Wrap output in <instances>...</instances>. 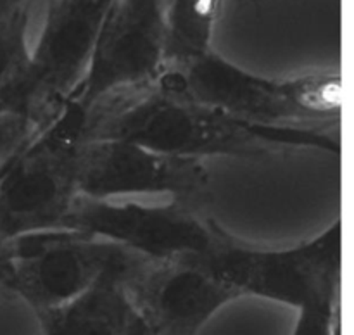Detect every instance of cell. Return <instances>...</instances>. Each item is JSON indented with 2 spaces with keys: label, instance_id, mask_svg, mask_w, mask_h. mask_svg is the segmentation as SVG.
<instances>
[{
  "label": "cell",
  "instance_id": "obj_1",
  "mask_svg": "<svg viewBox=\"0 0 354 335\" xmlns=\"http://www.w3.org/2000/svg\"><path fill=\"white\" fill-rule=\"evenodd\" d=\"M83 140H127L152 151L199 159L283 157L303 147L341 154L339 131L249 123L151 83L109 97L85 116Z\"/></svg>",
  "mask_w": 354,
  "mask_h": 335
},
{
  "label": "cell",
  "instance_id": "obj_2",
  "mask_svg": "<svg viewBox=\"0 0 354 335\" xmlns=\"http://www.w3.org/2000/svg\"><path fill=\"white\" fill-rule=\"evenodd\" d=\"M156 83L249 123L334 131L341 126L339 75L322 73L277 82L242 71L207 52L187 64L165 68Z\"/></svg>",
  "mask_w": 354,
  "mask_h": 335
},
{
  "label": "cell",
  "instance_id": "obj_3",
  "mask_svg": "<svg viewBox=\"0 0 354 335\" xmlns=\"http://www.w3.org/2000/svg\"><path fill=\"white\" fill-rule=\"evenodd\" d=\"M85 117L66 100L6 162L0 176V240L64 228L78 189Z\"/></svg>",
  "mask_w": 354,
  "mask_h": 335
},
{
  "label": "cell",
  "instance_id": "obj_4",
  "mask_svg": "<svg viewBox=\"0 0 354 335\" xmlns=\"http://www.w3.org/2000/svg\"><path fill=\"white\" fill-rule=\"evenodd\" d=\"M12 292L50 311L78 299L104 282L127 287L151 259L120 244L73 230L40 231L10 240Z\"/></svg>",
  "mask_w": 354,
  "mask_h": 335
},
{
  "label": "cell",
  "instance_id": "obj_5",
  "mask_svg": "<svg viewBox=\"0 0 354 335\" xmlns=\"http://www.w3.org/2000/svg\"><path fill=\"white\" fill-rule=\"evenodd\" d=\"M207 265L241 294H259L303 307V316L327 320L342 266V227L301 247L259 251L232 237L204 254Z\"/></svg>",
  "mask_w": 354,
  "mask_h": 335
},
{
  "label": "cell",
  "instance_id": "obj_6",
  "mask_svg": "<svg viewBox=\"0 0 354 335\" xmlns=\"http://www.w3.org/2000/svg\"><path fill=\"white\" fill-rule=\"evenodd\" d=\"M64 228L85 231L138 252L151 261L207 254L227 233L206 209L166 199H97L80 193Z\"/></svg>",
  "mask_w": 354,
  "mask_h": 335
},
{
  "label": "cell",
  "instance_id": "obj_7",
  "mask_svg": "<svg viewBox=\"0 0 354 335\" xmlns=\"http://www.w3.org/2000/svg\"><path fill=\"white\" fill-rule=\"evenodd\" d=\"M166 0H113L69 102L83 117L102 100L142 88L165 69Z\"/></svg>",
  "mask_w": 354,
  "mask_h": 335
},
{
  "label": "cell",
  "instance_id": "obj_8",
  "mask_svg": "<svg viewBox=\"0 0 354 335\" xmlns=\"http://www.w3.org/2000/svg\"><path fill=\"white\" fill-rule=\"evenodd\" d=\"M80 193L97 199H166L206 209L209 176L199 159L127 140H88L78 168Z\"/></svg>",
  "mask_w": 354,
  "mask_h": 335
},
{
  "label": "cell",
  "instance_id": "obj_9",
  "mask_svg": "<svg viewBox=\"0 0 354 335\" xmlns=\"http://www.w3.org/2000/svg\"><path fill=\"white\" fill-rule=\"evenodd\" d=\"M111 2L54 0L48 7L30 68L17 88V95L37 116L54 114L82 82Z\"/></svg>",
  "mask_w": 354,
  "mask_h": 335
},
{
  "label": "cell",
  "instance_id": "obj_10",
  "mask_svg": "<svg viewBox=\"0 0 354 335\" xmlns=\"http://www.w3.org/2000/svg\"><path fill=\"white\" fill-rule=\"evenodd\" d=\"M124 292L152 335H192L218 306L241 296L201 254L151 261Z\"/></svg>",
  "mask_w": 354,
  "mask_h": 335
},
{
  "label": "cell",
  "instance_id": "obj_11",
  "mask_svg": "<svg viewBox=\"0 0 354 335\" xmlns=\"http://www.w3.org/2000/svg\"><path fill=\"white\" fill-rule=\"evenodd\" d=\"M221 0H166L165 68L187 64L209 52Z\"/></svg>",
  "mask_w": 354,
  "mask_h": 335
},
{
  "label": "cell",
  "instance_id": "obj_12",
  "mask_svg": "<svg viewBox=\"0 0 354 335\" xmlns=\"http://www.w3.org/2000/svg\"><path fill=\"white\" fill-rule=\"evenodd\" d=\"M28 10L24 6L0 9V95L17 92L30 68Z\"/></svg>",
  "mask_w": 354,
  "mask_h": 335
}]
</instances>
